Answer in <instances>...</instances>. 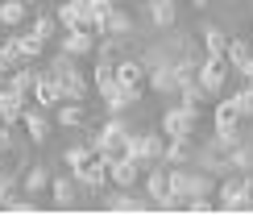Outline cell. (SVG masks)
<instances>
[{
  "mask_svg": "<svg viewBox=\"0 0 253 216\" xmlns=\"http://www.w3.org/2000/svg\"><path fill=\"white\" fill-rule=\"evenodd\" d=\"M129 133L133 129L121 121V112L117 116H108L96 133H91V146H96V154H104V158H121L125 154V142H129Z\"/></svg>",
  "mask_w": 253,
  "mask_h": 216,
  "instance_id": "6da1fadb",
  "label": "cell"
},
{
  "mask_svg": "<svg viewBox=\"0 0 253 216\" xmlns=\"http://www.w3.org/2000/svg\"><path fill=\"white\" fill-rule=\"evenodd\" d=\"M125 154L137 158L145 170L158 166V162L166 158V133H129V142H125Z\"/></svg>",
  "mask_w": 253,
  "mask_h": 216,
  "instance_id": "7a4b0ae2",
  "label": "cell"
},
{
  "mask_svg": "<svg viewBox=\"0 0 253 216\" xmlns=\"http://www.w3.org/2000/svg\"><path fill=\"white\" fill-rule=\"evenodd\" d=\"M50 42H42L38 34H13L0 42V50H4V58L13 62V67H25V62H38L42 54H46Z\"/></svg>",
  "mask_w": 253,
  "mask_h": 216,
  "instance_id": "3957f363",
  "label": "cell"
},
{
  "mask_svg": "<svg viewBox=\"0 0 253 216\" xmlns=\"http://www.w3.org/2000/svg\"><path fill=\"white\" fill-rule=\"evenodd\" d=\"M162 133H166V137H195V133H199V112H195V108H187V104L166 108Z\"/></svg>",
  "mask_w": 253,
  "mask_h": 216,
  "instance_id": "277c9868",
  "label": "cell"
},
{
  "mask_svg": "<svg viewBox=\"0 0 253 216\" xmlns=\"http://www.w3.org/2000/svg\"><path fill=\"white\" fill-rule=\"evenodd\" d=\"M108 175H112V187L137 191V187H141V179H145V166H141L137 158L121 154V158H108Z\"/></svg>",
  "mask_w": 253,
  "mask_h": 216,
  "instance_id": "5b68a950",
  "label": "cell"
},
{
  "mask_svg": "<svg viewBox=\"0 0 253 216\" xmlns=\"http://www.w3.org/2000/svg\"><path fill=\"white\" fill-rule=\"evenodd\" d=\"M141 191L158 204V208H162V204L170 200V166H166V162L150 166V170H145V179H141Z\"/></svg>",
  "mask_w": 253,
  "mask_h": 216,
  "instance_id": "8992f818",
  "label": "cell"
},
{
  "mask_svg": "<svg viewBox=\"0 0 253 216\" xmlns=\"http://www.w3.org/2000/svg\"><path fill=\"white\" fill-rule=\"evenodd\" d=\"M54 17H58L62 29H91V4L87 0H62Z\"/></svg>",
  "mask_w": 253,
  "mask_h": 216,
  "instance_id": "52a82bcc",
  "label": "cell"
},
{
  "mask_svg": "<svg viewBox=\"0 0 253 216\" xmlns=\"http://www.w3.org/2000/svg\"><path fill=\"white\" fill-rule=\"evenodd\" d=\"M228 75H233V62H228V58H204V67H199V83L216 96V92H224Z\"/></svg>",
  "mask_w": 253,
  "mask_h": 216,
  "instance_id": "ba28073f",
  "label": "cell"
},
{
  "mask_svg": "<svg viewBox=\"0 0 253 216\" xmlns=\"http://www.w3.org/2000/svg\"><path fill=\"white\" fill-rule=\"evenodd\" d=\"M34 100H38L42 108H58L62 100H67L62 79H58V75H50V71H42V79H38V88H34Z\"/></svg>",
  "mask_w": 253,
  "mask_h": 216,
  "instance_id": "9c48e42d",
  "label": "cell"
},
{
  "mask_svg": "<svg viewBox=\"0 0 253 216\" xmlns=\"http://www.w3.org/2000/svg\"><path fill=\"white\" fill-rule=\"evenodd\" d=\"M212 121H216V129L249 125V121H245V112H241V104H237V96H220V100L212 104Z\"/></svg>",
  "mask_w": 253,
  "mask_h": 216,
  "instance_id": "30bf717a",
  "label": "cell"
},
{
  "mask_svg": "<svg viewBox=\"0 0 253 216\" xmlns=\"http://www.w3.org/2000/svg\"><path fill=\"white\" fill-rule=\"evenodd\" d=\"M62 50H67L71 58L96 54V29H62Z\"/></svg>",
  "mask_w": 253,
  "mask_h": 216,
  "instance_id": "8fae6325",
  "label": "cell"
},
{
  "mask_svg": "<svg viewBox=\"0 0 253 216\" xmlns=\"http://www.w3.org/2000/svg\"><path fill=\"white\" fill-rule=\"evenodd\" d=\"M21 125H25V133H29V142H34V146H46V142H50V129H54L42 104H38V108H25Z\"/></svg>",
  "mask_w": 253,
  "mask_h": 216,
  "instance_id": "7c38bea8",
  "label": "cell"
},
{
  "mask_svg": "<svg viewBox=\"0 0 253 216\" xmlns=\"http://www.w3.org/2000/svg\"><path fill=\"white\" fill-rule=\"evenodd\" d=\"M191 158H199V142L195 137H166V166H187Z\"/></svg>",
  "mask_w": 253,
  "mask_h": 216,
  "instance_id": "4fadbf2b",
  "label": "cell"
},
{
  "mask_svg": "<svg viewBox=\"0 0 253 216\" xmlns=\"http://www.w3.org/2000/svg\"><path fill=\"white\" fill-rule=\"evenodd\" d=\"M79 183H83L87 191H108V187H112V175H108V158H104V154H96V158L87 162V166H83Z\"/></svg>",
  "mask_w": 253,
  "mask_h": 216,
  "instance_id": "5bb4252c",
  "label": "cell"
},
{
  "mask_svg": "<svg viewBox=\"0 0 253 216\" xmlns=\"http://www.w3.org/2000/svg\"><path fill=\"white\" fill-rule=\"evenodd\" d=\"M25 108H29V96H25V92H17V88H8V83H4V92H0V121L17 125L21 116H25Z\"/></svg>",
  "mask_w": 253,
  "mask_h": 216,
  "instance_id": "9a60e30c",
  "label": "cell"
},
{
  "mask_svg": "<svg viewBox=\"0 0 253 216\" xmlns=\"http://www.w3.org/2000/svg\"><path fill=\"white\" fill-rule=\"evenodd\" d=\"M141 88H125V83H117L108 96H104V104H108V116H117V112H129L133 104H141Z\"/></svg>",
  "mask_w": 253,
  "mask_h": 216,
  "instance_id": "2e32d148",
  "label": "cell"
},
{
  "mask_svg": "<svg viewBox=\"0 0 253 216\" xmlns=\"http://www.w3.org/2000/svg\"><path fill=\"white\" fill-rule=\"evenodd\" d=\"M199 42H204L208 58H228V42H233V38H228L220 25H204V29H199Z\"/></svg>",
  "mask_w": 253,
  "mask_h": 216,
  "instance_id": "e0dca14e",
  "label": "cell"
},
{
  "mask_svg": "<svg viewBox=\"0 0 253 216\" xmlns=\"http://www.w3.org/2000/svg\"><path fill=\"white\" fill-rule=\"evenodd\" d=\"M150 88H154L158 96H174V92H178L174 62H154V67H150Z\"/></svg>",
  "mask_w": 253,
  "mask_h": 216,
  "instance_id": "ac0fdd59",
  "label": "cell"
},
{
  "mask_svg": "<svg viewBox=\"0 0 253 216\" xmlns=\"http://www.w3.org/2000/svg\"><path fill=\"white\" fill-rule=\"evenodd\" d=\"M104 208L108 212H150V208H158V204L145 196V200H137V196H129L125 187H117V196H108L104 200Z\"/></svg>",
  "mask_w": 253,
  "mask_h": 216,
  "instance_id": "d6986e66",
  "label": "cell"
},
{
  "mask_svg": "<svg viewBox=\"0 0 253 216\" xmlns=\"http://www.w3.org/2000/svg\"><path fill=\"white\" fill-rule=\"evenodd\" d=\"M79 187H83V183H79L75 175H58L54 183H50V204L71 208V204H75V196H79Z\"/></svg>",
  "mask_w": 253,
  "mask_h": 216,
  "instance_id": "ffe728a7",
  "label": "cell"
},
{
  "mask_svg": "<svg viewBox=\"0 0 253 216\" xmlns=\"http://www.w3.org/2000/svg\"><path fill=\"white\" fill-rule=\"evenodd\" d=\"M145 79H150V67L137 58H121L117 62V83H125V88H145Z\"/></svg>",
  "mask_w": 253,
  "mask_h": 216,
  "instance_id": "44dd1931",
  "label": "cell"
},
{
  "mask_svg": "<svg viewBox=\"0 0 253 216\" xmlns=\"http://www.w3.org/2000/svg\"><path fill=\"white\" fill-rule=\"evenodd\" d=\"M62 88H67V100H79V104H87V96L96 92V83H91V75H83L79 67L62 79Z\"/></svg>",
  "mask_w": 253,
  "mask_h": 216,
  "instance_id": "7402d4cb",
  "label": "cell"
},
{
  "mask_svg": "<svg viewBox=\"0 0 253 216\" xmlns=\"http://www.w3.org/2000/svg\"><path fill=\"white\" fill-rule=\"evenodd\" d=\"M50 170L46 166H29L25 170V183H21V191H25V196H34V200H42V196H50Z\"/></svg>",
  "mask_w": 253,
  "mask_h": 216,
  "instance_id": "603a6c76",
  "label": "cell"
},
{
  "mask_svg": "<svg viewBox=\"0 0 253 216\" xmlns=\"http://www.w3.org/2000/svg\"><path fill=\"white\" fill-rule=\"evenodd\" d=\"M216 200H220V208H224V212H241V170H237V175H228L216 187Z\"/></svg>",
  "mask_w": 253,
  "mask_h": 216,
  "instance_id": "cb8c5ba5",
  "label": "cell"
},
{
  "mask_svg": "<svg viewBox=\"0 0 253 216\" xmlns=\"http://www.w3.org/2000/svg\"><path fill=\"white\" fill-rule=\"evenodd\" d=\"M91 83H96V92H100V96H108L112 88H117V58H96Z\"/></svg>",
  "mask_w": 253,
  "mask_h": 216,
  "instance_id": "d4e9b609",
  "label": "cell"
},
{
  "mask_svg": "<svg viewBox=\"0 0 253 216\" xmlns=\"http://www.w3.org/2000/svg\"><path fill=\"white\" fill-rule=\"evenodd\" d=\"M58 125H62V129H83V125H87V104L62 100V104H58Z\"/></svg>",
  "mask_w": 253,
  "mask_h": 216,
  "instance_id": "484cf974",
  "label": "cell"
},
{
  "mask_svg": "<svg viewBox=\"0 0 253 216\" xmlns=\"http://www.w3.org/2000/svg\"><path fill=\"white\" fill-rule=\"evenodd\" d=\"M150 21H154V29H174L178 4L174 0H150Z\"/></svg>",
  "mask_w": 253,
  "mask_h": 216,
  "instance_id": "4316f807",
  "label": "cell"
},
{
  "mask_svg": "<svg viewBox=\"0 0 253 216\" xmlns=\"http://www.w3.org/2000/svg\"><path fill=\"white\" fill-rule=\"evenodd\" d=\"M91 158H96V146H91V142H83V146H71L67 154H62V162H67V170H71L75 179L83 175V166H87Z\"/></svg>",
  "mask_w": 253,
  "mask_h": 216,
  "instance_id": "83f0119b",
  "label": "cell"
},
{
  "mask_svg": "<svg viewBox=\"0 0 253 216\" xmlns=\"http://www.w3.org/2000/svg\"><path fill=\"white\" fill-rule=\"evenodd\" d=\"M178 96H183V104H187V108H195V112H204L208 104H216V96L208 92L199 79H195V83H187V88H178Z\"/></svg>",
  "mask_w": 253,
  "mask_h": 216,
  "instance_id": "f1b7e54d",
  "label": "cell"
},
{
  "mask_svg": "<svg viewBox=\"0 0 253 216\" xmlns=\"http://www.w3.org/2000/svg\"><path fill=\"white\" fill-rule=\"evenodd\" d=\"M38 79H42V71H34V62H25V67H17L13 75H8V88H17V92H25V96H34Z\"/></svg>",
  "mask_w": 253,
  "mask_h": 216,
  "instance_id": "f546056e",
  "label": "cell"
},
{
  "mask_svg": "<svg viewBox=\"0 0 253 216\" xmlns=\"http://www.w3.org/2000/svg\"><path fill=\"white\" fill-rule=\"evenodd\" d=\"M228 62H233V71H241V75L249 71L253 50H249V42H245V38H233V42H228Z\"/></svg>",
  "mask_w": 253,
  "mask_h": 216,
  "instance_id": "4dcf8cb0",
  "label": "cell"
},
{
  "mask_svg": "<svg viewBox=\"0 0 253 216\" xmlns=\"http://www.w3.org/2000/svg\"><path fill=\"white\" fill-rule=\"evenodd\" d=\"M91 4V29H96V34H104V25H108L112 21V13H117V0H87Z\"/></svg>",
  "mask_w": 253,
  "mask_h": 216,
  "instance_id": "1f68e13d",
  "label": "cell"
},
{
  "mask_svg": "<svg viewBox=\"0 0 253 216\" xmlns=\"http://www.w3.org/2000/svg\"><path fill=\"white\" fill-rule=\"evenodd\" d=\"M21 21H29L25 0H4L0 4V25H21Z\"/></svg>",
  "mask_w": 253,
  "mask_h": 216,
  "instance_id": "d6a6232c",
  "label": "cell"
},
{
  "mask_svg": "<svg viewBox=\"0 0 253 216\" xmlns=\"http://www.w3.org/2000/svg\"><path fill=\"white\" fill-rule=\"evenodd\" d=\"M58 17H46V13H42V17H34V21H29V34H38L42 42H54L58 38Z\"/></svg>",
  "mask_w": 253,
  "mask_h": 216,
  "instance_id": "836d02e7",
  "label": "cell"
},
{
  "mask_svg": "<svg viewBox=\"0 0 253 216\" xmlns=\"http://www.w3.org/2000/svg\"><path fill=\"white\" fill-rule=\"evenodd\" d=\"M125 34H133V17L125 13V8H117V13H112V21L104 25V38H125Z\"/></svg>",
  "mask_w": 253,
  "mask_h": 216,
  "instance_id": "e575fe53",
  "label": "cell"
},
{
  "mask_svg": "<svg viewBox=\"0 0 253 216\" xmlns=\"http://www.w3.org/2000/svg\"><path fill=\"white\" fill-rule=\"evenodd\" d=\"M228 162H233V170H241V175H245V170H253V150L241 142V146L228 150Z\"/></svg>",
  "mask_w": 253,
  "mask_h": 216,
  "instance_id": "d590c367",
  "label": "cell"
},
{
  "mask_svg": "<svg viewBox=\"0 0 253 216\" xmlns=\"http://www.w3.org/2000/svg\"><path fill=\"white\" fill-rule=\"evenodd\" d=\"M13 200H17V175L0 170V208H8Z\"/></svg>",
  "mask_w": 253,
  "mask_h": 216,
  "instance_id": "8d00e7d4",
  "label": "cell"
},
{
  "mask_svg": "<svg viewBox=\"0 0 253 216\" xmlns=\"http://www.w3.org/2000/svg\"><path fill=\"white\" fill-rule=\"evenodd\" d=\"M71 71H75V58H71V54L67 50H62L58 54V58H50V75H58V79H67V75Z\"/></svg>",
  "mask_w": 253,
  "mask_h": 216,
  "instance_id": "74e56055",
  "label": "cell"
},
{
  "mask_svg": "<svg viewBox=\"0 0 253 216\" xmlns=\"http://www.w3.org/2000/svg\"><path fill=\"white\" fill-rule=\"evenodd\" d=\"M237 96V104H241V112H245V121L253 125V83L245 79V88H241V92H233Z\"/></svg>",
  "mask_w": 253,
  "mask_h": 216,
  "instance_id": "f35d334b",
  "label": "cell"
},
{
  "mask_svg": "<svg viewBox=\"0 0 253 216\" xmlns=\"http://www.w3.org/2000/svg\"><path fill=\"white\" fill-rule=\"evenodd\" d=\"M241 212H253V170L241 175Z\"/></svg>",
  "mask_w": 253,
  "mask_h": 216,
  "instance_id": "ab89813d",
  "label": "cell"
},
{
  "mask_svg": "<svg viewBox=\"0 0 253 216\" xmlns=\"http://www.w3.org/2000/svg\"><path fill=\"white\" fill-rule=\"evenodd\" d=\"M13 150V129H8V121H0V154H8Z\"/></svg>",
  "mask_w": 253,
  "mask_h": 216,
  "instance_id": "60d3db41",
  "label": "cell"
},
{
  "mask_svg": "<svg viewBox=\"0 0 253 216\" xmlns=\"http://www.w3.org/2000/svg\"><path fill=\"white\" fill-rule=\"evenodd\" d=\"M13 71H17V67L4 58V50H0V83H8V75H13Z\"/></svg>",
  "mask_w": 253,
  "mask_h": 216,
  "instance_id": "b9f144b4",
  "label": "cell"
},
{
  "mask_svg": "<svg viewBox=\"0 0 253 216\" xmlns=\"http://www.w3.org/2000/svg\"><path fill=\"white\" fill-rule=\"evenodd\" d=\"M191 4H195V8H208V4H212V0H191Z\"/></svg>",
  "mask_w": 253,
  "mask_h": 216,
  "instance_id": "7bdbcfd3",
  "label": "cell"
},
{
  "mask_svg": "<svg viewBox=\"0 0 253 216\" xmlns=\"http://www.w3.org/2000/svg\"><path fill=\"white\" fill-rule=\"evenodd\" d=\"M245 79H249V83H253V62H249V71H245Z\"/></svg>",
  "mask_w": 253,
  "mask_h": 216,
  "instance_id": "ee69618b",
  "label": "cell"
},
{
  "mask_svg": "<svg viewBox=\"0 0 253 216\" xmlns=\"http://www.w3.org/2000/svg\"><path fill=\"white\" fill-rule=\"evenodd\" d=\"M54 4H62V0H54Z\"/></svg>",
  "mask_w": 253,
  "mask_h": 216,
  "instance_id": "f6af8a7d",
  "label": "cell"
},
{
  "mask_svg": "<svg viewBox=\"0 0 253 216\" xmlns=\"http://www.w3.org/2000/svg\"><path fill=\"white\" fill-rule=\"evenodd\" d=\"M117 4H125V0H117Z\"/></svg>",
  "mask_w": 253,
  "mask_h": 216,
  "instance_id": "bcb514c9",
  "label": "cell"
}]
</instances>
